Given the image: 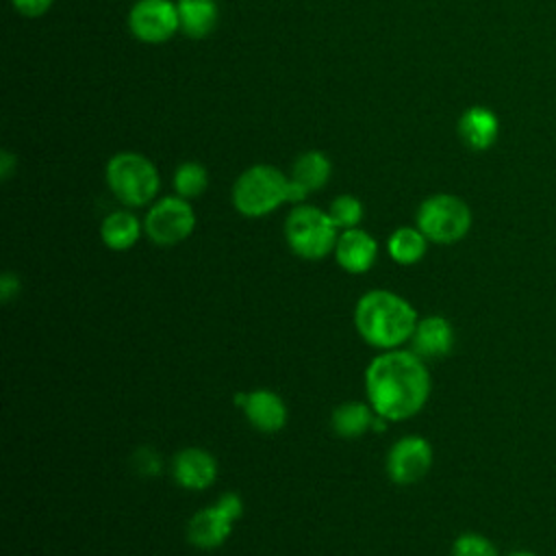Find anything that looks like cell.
I'll use <instances>...</instances> for the list:
<instances>
[{
	"instance_id": "11",
	"label": "cell",
	"mask_w": 556,
	"mask_h": 556,
	"mask_svg": "<svg viewBox=\"0 0 556 556\" xmlns=\"http://www.w3.org/2000/svg\"><path fill=\"white\" fill-rule=\"evenodd\" d=\"M235 402L243 410L252 428L261 432H278L287 424V404L271 389H254L250 393H237Z\"/></svg>"
},
{
	"instance_id": "2",
	"label": "cell",
	"mask_w": 556,
	"mask_h": 556,
	"mask_svg": "<svg viewBox=\"0 0 556 556\" xmlns=\"http://www.w3.org/2000/svg\"><path fill=\"white\" fill-rule=\"evenodd\" d=\"M417 321L419 317L413 304L389 289H371L363 293L354 308L356 332L367 345L382 352L410 343Z\"/></svg>"
},
{
	"instance_id": "23",
	"label": "cell",
	"mask_w": 556,
	"mask_h": 556,
	"mask_svg": "<svg viewBox=\"0 0 556 556\" xmlns=\"http://www.w3.org/2000/svg\"><path fill=\"white\" fill-rule=\"evenodd\" d=\"M452 556H500V552L491 539L469 530L454 539Z\"/></svg>"
},
{
	"instance_id": "13",
	"label": "cell",
	"mask_w": 556,
	"mask_h": 556,
	"mask_svg": "<svg viewBox=\"0 0 556 556\" xmlns=\"http://www.w3.org/2000/svg\"><path fill=\"white\" fill-rule=\"evenodd\" d=\"M378 258L376 239L363 228H348L339 232L334 245V261L348 274H365Z\"/></svg>"
},
{
	"instance_id": "24",
	"label": "cell",
	"mask_w": 556,
	"mask_h": 556,
	"mask_svg": "<svg viewBox=\"0 0 556 556\" xmlns=\"http://www.w3.org/2000/svg\"><path fill=\"white\" fill-rule=\"evenodd\" d=\"M11 4L24 17H41L50 11L52 0H11Z\"/></svg>"
},
{
	"instance_id": "19",
	"label": "cell",
	"mask_w": 556,
	"mask_h": 556,
	"mask_svg": "<svg viewBox=\"0 0 556 556\" xmlns=\"http://www.w3.org/2000/svg\"><path fill=\"white\" fill-rule=\"evenodd\" d=\"M428 239L417 226H400L387 239V252L397 265H415L426 256Z\"/></svg>"
},
{
	"instance_id": "5",
	"label": "cell",
	"mask_w": 556,
	"mask_h": 556,
	"mask_svg": "<svg viewBox=\"0 0 556 556\" xmlns=\"http://www.w3.org/2000/svg\"><path fill=\"white\" fill-rule=\"evenodd\" d=\"M339 232L330 213L311 204H295L285 219L289 250L306 261H319L334 252Z\"/></svg>"
},
{
	"instance_id": "26",
	"label": "cell",
	"mask_w": 556,
	"mask_h": 556,
	"mask_svg": "<svg viewBox=\"0 0 556 556\" xmlns=\"http://www.w3.org/2000/svg\"><path fill=\"white\" fill-rule=\"evenodd\" d=\"M17 293H20V278L11 271H4L2 278H0V298H2V302H9Z\"/></svg>"
},
{
	"instance_id": "25",
	"label": "cell",
	"mask_w": 556,
	"mask_h": 556,
	"mask_svg": "<svg viewBox=\"0 0 556 556\" xmlns=\"http://www.w3.org/2000/svg\"><path fill=\"white\" fill-rule=\"evenodd\" d=\"M137 456H139V460H135V465H137V471H139V473L152 476V473L159 471L161 458H159L156 452H152L150 447H141V450L137 452Z\"/></svg>"
},
{
	"instance_id": "3",
	"label": "cell",
	"mask_w": 556,
	"mask_h": 556,
	"mask_svg": "<svg viewBox=\"0 0 556 556\" xmlns=\"http://www.w3.org/2000/svg\"><path fill=\"white\" fill-rule=\"evenodd\" d=\"M104 180L111 193L130 208L148 206L161 187V176L156 165L139 152H117L106 161Z\"/></svg>"
},
{
	"instance_id": "4",
	"label": "cell",
	"mask_w": 556,
	"mask_h": 556,
	"mask_svg": "<svg viewBox=\"0 0 556 556\" xmlns=\"http://www.w3.org/2000/svg\"><path fill=\"white\" fill-rule=\"evenodd\" d=\"M289 182L291 178L274 165H252L232 185V206L243 217H265L289 202Z\"/></svg>"
},
{
	"instance_id": "16",
	"label": "cell",
	"mask_w": 556,
	"mask_h": 556,
	"mask_svg": "<svg viewBox=\"0 0 556 556\" xmlns=\"http://www.w3.org/2000/svg\"><path fill=\"white\" fill-rule=\"evenodd\" d=\"M143 232V222L132 211L119 208L109 213L100 224V239L109 250L124 252L130 250Z\"/></svg>"
},
{
	"instance_id": "12",
	"label": "cell",
	"mask_w": 556,
	"mask_h": 556,
	"mask_svg": "<svg viewBox=\"0 0 556 556\" xmlns=\"http://www.w3.org/2000/svg\"><path fill=\"white\" fill-rule=\"evenodd\" d=\"M172 478L189 491H204L217 480V460L208 450L182 447L172 458Z\"/></svg>"
},
{
	"instance_id": "10",
	"label": "cell",
	"mask_w": 556,
	"mask_h": 556,
	"mask_svg": "<svg viewBox=\"0 0 556 556\" xmlns=\"http://www.w3.org/2000/svg\"><path fill=\"white\" fill-rule=\"evenodd\" d=\"M434 452L426 437L406 434L397 439L387 454V473L395 484H415L432 467Z\"/></svg>"
},
{
	"instance_id": "28",
	"label": "cell",
	"mask_w": 556,
	"mask_h": 556,
	"mask_svg": "<svg viewBox=\"0 0 556 556\" xmlns=\"http://www.w3.org/2000/svg\"><path fill=\"white\" fill-rule=\"evenodd\" d=\"M508 556H539V554H534L530 549H517V552H510Z\"/></svg>"
},
{
	"instance_id": "14",
	"label": "cell",
	"mask_w": 556,
	"mask_h": 556,
	"mask_svg": "<svg viewBox=\"0 0 556 556\" xmlns=\"http://www.w3.org/2000/svg\"><path fill=\"white\" fill-rule=\"evenodd\" d=\"M454 348V328L443 315H428L417 321L410 337V350L424 361L443 358Z\"/></svg>"
},
{
	"instance_id": "9",
	"label": "cell",
	"mask_w": 556,
	"mask_h": 556,
	"mask_svg": "<svg viewBox=\"0 0 556 556\" xmlns=\"http://www.w3.org/2000/svg\"><path fill=\"white\" fill-rule=\"evenodd\" d=\"M130 35L143 43H165L180 30L178 9L172 0H137L128 13Z\"/></svg>"
},
{
	"instance_id": "17",
	"label": "cell",
	"mask_w": 556,
	"mask_h": 556,
	"mask_svg": "<svg viewBox=\"0 0 556 556\" xmlns=\"http://www.w3.org/2000/svg\"><path fill=\"white\" fill-rule=\"evenodd\" d=\"M180 30L189 39L208 37L219 20V9L215 0H176Z\"/></svg>"
},
{
	"instance_id": "27",
	"label": "cell",
	"mask_w": 556,
	"mask_h": 556,
	"mask_svg": "<svg viewBox=\"0 0 556 556\" xmlns=\"http://www.w3.org/2000/svg\"><path fill=\"white\" fill-rule=\"evenodd\" d=\"M15 165H17V159H15L9 150H2V152H0V176H2V180H9V178H11Z\"/></svg>"
},
{
	"instance_id": "22",
	"label": "cell",
	"mask_w": 556,
	"mask_h": 556,
	"mask_svg": "<svg viewBox=\"0 0 556 556\" xmlns=\"http://www.w3.org/2000/svg\"><path fill=\"white\" fill-rule=\"evenodd\" d=\"M328 213L339 230H348V228H356L361 224L365 211H363V202L356 195L341 193L330 202Z\"/></svg>"
},
{
	"instance_id": "15",
	"label": "cell",
	"mask_w": 556,
	"mask_h": 556,
	"mask_svg": "<svg viewBox=\"0 0 556 556\" xmlns=\"http://www.w3.org/2000/svg\"><path fill=\"white\" fill-rule=\"evenodd\" d=\"M497 135H500L497 115L486 106H480V104L469 106L458 119V137L473 152L489 150L497 141Z\"/></svg>"
},
{
	"instance_id": "8",
	"label": "cell",
	"mask_w": 556,
	"mask_h": 556,
	"mask_svg": "<svg viewBox=\"0 0 556 556\" xmlns=\"http://www.w3.org/2000/svg\"><path fill=\"white\" fill-rule=\"evenodd\" d=\"M195 228V211L191 208L189 200L180 195H165L156 200L146 217H143V232L156 245H176L185 241Z\"/></svg>"
},
{
	"instance_id": "7",
	"label": "cell",
	"mask_w": 556,
	"mask_h": 556,
	"mask_svg": "<svg viewBox=\"0 0 556 556\" xmlns=\"http://www.w3.org/2000/svg\"><path fill=\"white\" fill-rule=\"evenodd\" d=\"M243 515V502L237 493L228 491L215 504L200 508L187 521V541L198 549H217L226 543L235 521Z\"/></svg>"
},
{
	"instance_id": "21",
	"label": "cell",
	"mask_w": 556,
	"mask_h": 556,
	"mask_svg": "<svg viewBox=\"0 0 556 556\" xmlns=\"http://www.w3.org/2000/svg\"><path fill=\"white\" fill-rule=\"evenodd\" d=\"M174 191L176 195L185 198V200H193L198 195H202L208 187V172L202 163L198 161H185L176 167L174 172Z\"/></svg>"
},
{
	"instance_id": "20",
	"label": "cell",
	"mask_w": 556,
	"mask_h": 556,
	"mask_svg": "<svg viewBox=\"0 0 556 556\" xmlns=\"http://www.w3.org/2000/svg\"><path fill=\"white\" fill-rule=\"evenodd\" d=\"M330 172L332 163L321 150H306L295 159L291 167V178L311 193L326 187Z\"/></svg>"
},
{
	"instance_id": "18",
	"label": "cell",
	"mask_w": 556,
	"mask_h": 556,
	"mask_svg": "<svg viewBox=\"0 0 556 556\" xmlns=\"http://www.w3.org/2000/svg\"><path fill=\"white\" fill-rule=\"evenodd\" d=\"M376 413L369 402H343L330 415V426L341 439H356L363 437L374 426Z\"/></svg>"
},
{
	"instance_id": "1",
	"label": "cell",
	"mask_w": 556,
	"mask_h": 556,
	"mask_svg": "<svg viewBox=\"0 0 556 556\" xmlns=\"http://www.w3.org/2000/svg\"><path fill=\"white\" fill-rule=\"evenodd\" d=\"M430 389L426 361L413 350H384L365 369L367 402L387 421L415 417L426 406Z\"/></svg>"
},
{
	"instance_id": "6",
	"label": "cell",
	"mask_w": 556,
	"mask_h": 556,
	"mask_svg": "<svg viewBox=\"0 0 556 556\" xmlns=\"http://www.w3.org/2000/svg\"><path fill=\"white\" fill-rule=\"evenodd\" d=\"M471 222L473 217L469 204L454 193L428 195L415 213V226L426 235L428 241L439 245H450L465 239Z\"/></svg>"
}]
</instances>
